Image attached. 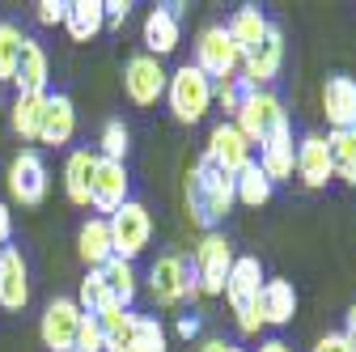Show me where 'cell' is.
Wrapping results in <instances>:
<instances>
[{
    "instance_id": "obj_1",
    "label": "cell",
    "mask_w": 356,
    "mask_h": 352,
    "mask_svg": "<svg viewBox=\"0 0 356 352\" xmlns=\"http://www.w3.org/2000/svg\"><path fill=\"white\" fill-rule=\"evenodd\" d=\"M234 204H238L234 179H229V174H220V170H212V166L200 157V161L187 170V212H191V221L212 234V225L225 221Z\"/></svg>"
},
{
    "instance_id": "obj_2",
    "label": "cell",
    "mask_w": 356,
    "mask_h": 352,
    "mask_svg": "<svg viewBox=\"0 0 356 352\" xmlns=\"http://www.w3.org/2000/svg\"><path fill=\"white\" fill-rule=\"evenodd\" d=\"M234 127L242 131L250 145H267L272 136L293 131V127H289V111H284V102H280L272 90H250L246 102H242L238 115H234Z\"/></svg>"
},
{
    "instance_id": "obj_3",
    "label": "cell",
    "mask_w": 356,
    "mask_h": 352,
    "mask_svg": "<svg viewBox=\"0 0 356 352\" xmlns=\"http://www.w3.org/2000/svg\"><path fill=\"white\" fill-rule=\"evenodd\" d=\"M259 289H263V268H259V259L254 255H238L234 259V268L225 276V301H229V310L238 314V331L242 335H259V310H254V301H259Z\"/></svg>"
},
{
    "instance_id": "obj_4",
    "label": "cell",
    "mask_w": 356,
    "mask_h": 352,
    "mask_svg": "<svg viewBox=\"0 0 356 352\" xmlns=\"http://www.w3.org/2000/svg\"><path fill=\"white\" fill-rule=\"evenodd\" d=\"M165 102H170V111H174L178 123H200L212 111V81L195 64L174 68L170 81H165Z\"/></svg>"
},
{
    "instance_id": "obj_5",
    "label": "cell",
    "mask_w": 356,
    "mask_h": 352,
    "mask_svg": "<svg viewBox=\"0 0 356 352\" xmlns=\"http://www.w3.org/2000/svg\"><path fill=\"white\" fill-rule=\"evenodd\" d=\"M106 230H111L115 259H127L131 263V259L149 246V238H153V216H149V208L140 200H127L115 216H106Z\"/></svg>"
},
{
    "instance_id": "obj_6",
    "label": "cell",
    "mask_w": 356,
    "mask_h": 352,
    "mask_svg": "<svg viewBox=\"0 0 356 352\" xmlns=\"http://www.w3.org/2000/svg\"><path fill=\"white\" fill-rule=\"evenodd\" d=\"M234 246H229V238L225 234H204L200 238V246H195V259H191V272H195V280H200V293H208V297H220L225 293V276H229V268H234Z\"/></svg>"
},
{
    "instance_id": "obj_7",
    "label": "cell",
    "mask_w": 356,
    "mask_h": 352,
    "mask_svg": "<svg viewBox=\"0 0 356 352\" xmlns=\"http://www.w3.org/2000/svg\"><path fill=\"white\" fill-rule=\"evenodd\" d=\"M195 68L208 81H225L242 68V51L234 47V38L225 26H204L195 34Z\"/></svg>"
},
{
    "instance_id": "obj_8",
    "label": "cell",
    "mask_w": 356,
    "mask_h": 352,
    "mask_svg": "<svg viewBox=\"0 0 356 352\" xmlns=\"http://www.w3.org/2000/svg\"><path fill=\"white\" fill-rule=\"evenodd\" d=\"M149 293L157 305H178V301H187V297H200V280L191 272V263L187 259H178V255H161L153 263V272H149Z\"/></svg>"
},
{
    "instance_id": "obj_9",
    "label": "cell",
    "mask_w": 356,
    "mask_h": 352,
    "mask_svg": "<svg viewBox=\"0 0 356 352\" xmlns=\"http://www.w3.org/2000/svg\"><path fill=\"white\" fill-rule=\"evenodd\" d=\"M250 141L242 136V131L234 127V119H225V123H216L212 131H208V149H204V161L212 166V170H220V174H242L254 157H250Z\"/></svg>"
},
{
    "instance_id": "obj_10",
    "label": "cell",
    "mask_w": 356,
    "mask_h": 352,
    "mask_svg": "<svg viewBox=\"0 0 356 352\" xmlns=\"http://www.w3.org/2000/svg\"><path fill=\"white\" fill-rule=\"evenodd\" d=\"M165 81H170V72L153 56H131L123 64V94L131 106H153L157 98H165Z\"/></svg>"
},
{
    "instance_id": "obj_11",
    "label": "cell",
    "mask_w": 356,
    "mask_h": 352,
    "mask_svg": "<svg viewBox=\"0 0 356 352\" xmlns=\"http://www.w3.org/2000/svg\"><path fill=\"white\" fill-rule=\"evenodd\" d=\"M47 187H51V179H47V166H42V157L34 153V149H22L17 157H13V166H9V195L17 200V204H42L47 200Z\"/></svg>"
},
{
    "instance_id": "obj_12",
    "label": "cell",
    "mask_w": 356,
    "mask_h": 352,
    "mask_svg": "<svg viewBox=\"0 0 356 352\" xmlns=\"http://www.w3.org/2000/svg\"><path fill=\"white\" fill-rule=\"evenodd\" d=\"M76 327H81V305H76L72 297H56V301H47V310H42V323H38L42 348H51V352H72V344H76Z\"/></svg>"
},
{
    "instance_id": "obj_13",
    "label": "cell",
    "mask_w": 356,
    "mask_h": 352,
    "mask_svg": "<svg viewBox=\"0 0 356 352\" xmlns=\"http://www.w3.org/2000/svg\"><path fill=\"white\" fill-rule=\"evenodd\" d=\"M127 200L131 195H127V170H123V161L98 157L94 161V179H89V204H94L98 212H106V216H115Z\"/></svg>"
},
{
    "instance_id": "obj_14",
    "label": "cell",
    "mask_w": 356,
    "mask_h": 352,
    "mask_svg": "<svg viewBox=\"0 0 356 352\" xmlns=\"http://www.w3.org/2000/svg\"><path fill=\"white\" fill-rule=\"evenodd\" d=\"M297 179L309 187V191H318L327 187L335 174H331V153H327V136H318V131H305V136L297 141Z\"/></svg>"
},
{
    "instance_id": "obj_15",
    "label": "cell",
    "mask_w": 356,
    "mask_h": 352,
    "mask_svg": "<svg viewBox=\"0 0 356 352\" xmlns=\"http://www.w3.org/2000/svg\"><path fill=\"white\" fill-rule=\"evenodd\" d=\"M254 310H259V323L263 327H289L293 314H297V289H293V280H280V276L263 280Z\"/></svg>"
},
{
    "instance_id": "obj_16",
    "label": "cell",
    "mask_w": 356,
    "mask_h": 352,
    "mask_svg": "<svg viewBox=\"0 0 356 352\" xmlns=\"http://www.w3.org/2000/svg\"><path fill=\"white\" fill-rule=\"evenodd\" d=\"M76 136V106L68 94H47V106H42V123H38V145H68Z\"/></svg>"
},
{
    "instance_id": "obj_17",
    "label": "cell",
    "mask_w": 356,
    "mask_h": 352,
    "mask_svg": "<svg viewBox=\"0 0 356 352\" xmlns=\"http://www.w3.org/2000/svg\"><path fill=\"white\" fill-rule=\"evenodd\" d=\"M280 64H284V34H280V26H272V30H267V38L242 60V68H246L242 77L259 90V85H267V81L280 77Z\"/></svg>"
},
{
    "instance_id": "obj_18",
    "label": "cell",
    "mask_w": 356,
    "mask_h": 352,
    "mask_svg": "<svg viewBox=\"0 0 356 352\" xmlns=\"http://www.w3.org/2000/svg\"><path fill=\"white\" fill-rule=\"evenodd\" d=\"M323 115H327L331 131L356 127V81L352 77H327V85H323Z\"/></svg>"
},
{
    "instance_id": "obj_19",
    "label": "cell",
    "mask_w": 356,
    "mask_h": 352,
    "mask_svg": "<svg viewBox=\"0 0 356 352\" xmlns=\"http://www.w3.org/2000/svg\"><path fill=\"white\" fill-rule=\"evenodd\" d=\"M30 301V276H26V259L17 246L0 250V305L5 310H22Z\"/></svg>"
},
{
    "instance_id": "obj_20",
    "label": "cell",
    "mask_w": 356,
    "mask_h": 352,
    "mask_svg": "<svg viewBox=\"0 0 356 352\" xmlns=\"http://www.w3.org/2000/svg\"><path fill=\"white\" fill-rule=\"evenodd\" d=\"M263 170V179L267 183H289L293 179V170H297V145H293V131H284V136H272L267 145H259V161Z\"/></svg>"
},
{
    "instance_id": "obj_21",
    "label": "cell",
    "mask_w": 356,
    "mask_h": 352,
    "mask_svg": "<svg viewBox=\"0 0 356 352\" xmlns=\"http://www.w3.org/2000/svg\"><path fill=\"white\" fill-rule=\"evenodd\" d=\"M47 81H51V68H47V51L38 47L34 38L22 42V60H17V72H13V85L17 94H47Z\"/></svg>"
},
{
    "instance_id": "obj_22",
    "label": "cell",
    "mask_w": 356,
    "mask_h": 352,
    "mask_svg": "<svg viewBox=\"0 0 356 352\" xmlns=\"http://www.w3.org/2000/svg\"><path fill=\"white\" fill-rule=\"evenodd\" d=\"M76 255L89 263V268H106L115 259L111 250V230H106V216H89V221L76 230Z\"/></svg>"
},
{
    "instance_id": "obj_23",
    "label": "cell",
    "mask_w": 356,
    "mask_h": 352,
    "mask_svg": "<svg viewBox=\"0 0 356 352\" xmlns=\"http://www.w3.org/2000/svg\"><path fill=\"white\" fill-rule=\"evenodd\" d=\"M225 30H229L234 47H238V51H242V60H246V56H250V51L259 47V42L267 38V30H272V22L263 17V9H254V5H242V9H238V13L229 17V26H225Z\"/></svg>"
},
{
    "instance_id": "obj_24",
    "label": "cell",
    "mask_w": 356,
    "mask_h": 352,
    "mask_svg": "<svg viewBox=\"0 0 356 352\" xmlns=\"http://www.w3.org/2000/svg\"><path fill=\"white\" fill-rule=\"evenodd\" d=\"M145 47H149L145 56H153V60H161L178 47V9H153L145 17Z\"/></svg>"
},
{
    "instance_id": "obj_25",
    "label": "cell",
    "mask_w": 356,
    "mask_h": 352,
    "mask_svg": "<svg viewBox=\"0 0 356 352\" xmlns=\"http://www.w3.org/2000/svg\"><path fill=\"white\" fill-rule=\"evenodd\" d=\"M106 26V13H102V0H68V17H64V30L72 42H89L98 38Z\"/></svg>"
},
{
    "instance_id": "obj_26",
    "label": "cell",
    "mask_w": 356,
    "mask_h": 352,
    "mask_svg": "<svg viewBox=\"0 0 356 352\" xmlns=\"http://www.w3.org/2000/svg\"><path fill=\"white\" fill-rule=\"evenodd\" d=\"M94 319H98V331H102V352H127L131 331H136V314L111 301L106 310H102V314H94Z\"/></svg>"
},
{
    "instance_id": "obj_27",
    "label": "cell",
    "mask_w": 356,
    "mask_h": 352,
    "mask_svg": "<svg viewBox=\"0 0 356 352\" xmlns=\"http://www.w3.org/2000/svg\"><path fill=\"white\" fill-rule=\"evenodd\" d=\"M94 161H98V153H89V149H76V153H68V161H64V195L72 200V204H89V179H94Z\"/></svg>"
},
{
    "instance_id": "obj_28",
    "label": "cell",
    "mask_w": 356,
    "mask_h": 352,
    "mask_svg": "<svg viewBox=\"0 0 356 352\" xmlns=\"http://www.w3.org/2000/svg\"><path fill=\"white\" fill-rule=\"evenodd\" d=\"M98 272H102V285H106L111 301H115V305H123V310H131V301H136V293H140L136 268H131L127 259H111L106 268H98Z\"/></svg>"
},
{
    "instance_id": "obj_29",
    "label": "cell",
    "mask_w": 356,
    "mask_h": 352,
    "mask_svg": "<svg viewBox=\"0 0 356 352\" xmlns=\"http://www.w3.org/2000/svg\"><path fill=\"white\" fill-rule=\"evenodd\" d=\"M327 153H331V174L339 183L356 187V131H331L327 136Z\"/></svg>"
},
{
    "instance_id": "obj_30",
    "label": "cell",
    "mask_w": 356,
    "mask_h": 352,
    "mask_svg": "<svg viewBox=\"0 0 356 352\" xmlns=\"http://www.w3.org/2000/svg\"><path fill=\"white\" fill-rule=\"evenodd\" d=\"M42 106H47V94H17L13 98V131L22 141H38V123H42Z\"/></svg>"
},
{
    "instance_id": "obj_31",
    "label": "cell",
    "mask_w": 356,
    "mask_h": 352,
    "mask_svg": "<svg viewBox=\"0 0 356 352\" xmlns=\"http://www.w3.org/2000/svg\"><path fill=\"white\" fill-rule=\"evenodd\" d=\"M272 191H276V187L263 179V170H259L254 161H250L242 174H234V195H238V204H246V208H263L267 200H272Z\"/></svg>"
},
{
    "instance_id": "obj_32",
    "label": "cell",
    "mask_w": 356,
    "mask_h": 352,
    "mask_svg": "<svg viewBox=\"0 0 356 352\" xmlns=\"http://www.w3.org/2000/svg\"><path fill=\"white\" fill-rule=\"evenodd\" d=\"M76 305H81V314H102L106 305H111V293H106V285H102V272L98 268H89V276L81 280V289H76V297H72Z\"/></svg>"
},
{
    "instance_id": "obj_33",
    "label": "cell",
    "mask_w": 356,
    "mask_h": 352,
    "mask_svg": "<svg viewBox=\"0 0 356 352\" xmlns=\"http://www.w3.org/2000/svg\"><path fill=\"white\" fill-rule=\"evenodd\" d=\"M22 42H26V34L13 22H0V81H13L17 60H22Z\"/></svg>"
},
{
    "instance_id": "obj_34",
    "label": "cell",
    "mask_w": 356,
    "mask_h": 352,
    "mask_svg": "<svg viewBox=\"0 0 356 352\" xmlns=\"http://www.w3.org/2000/svg\"><path fill=\"white\" fill-rule=\"evenodd\" d=\"M250 90H254V85L234 72V77H225V81H212V102H220V111H225V115H238V106L246 102Z\"/></svg>"
},
{
    "instance_id": "obj_35",
    "label": "cell",
    "mask_w": 356,
    "mask_h": 352,
    "mask_svg": "<svg viewBox=\"0 0 356 352\" xmlns=\"http://www.w3.org/2000/svg\"><path fill=\"white\" fill-rule=\"evenodd\" d=\"M127 352H165V327H161L157 319L136 314V331H131Z\"/></svg>"
},
{
    "instance_id": "obj_36",
    "label": "cell",
    "mask_w": 356,
    "mask_h": 352,
    "mask_svg": "<svg viewBox=\"0 0 356 352\" xmlns=\"http://www.w3.org/2000/svg\"><path fill=\"white\" fill-rule=\"evenodd\" d=\"M98 145H102L98 157H106V161H123V157H127V145H131V131L123 127V119H106Z\"/></svg>"
},
{
    "instance_id": "obj_37",
    "label": "cell",
    "mask_w": 356,
    "mask_h": 352,
    "mask_svg": "<svg viewBox=\"0 0 356 352\" xmlns=\"http://www.w3.org/2000/svg\"><path fill=\"white\" fill-rule=\"evenodd\" d=\"M72 352H102V331H98V319H94V314H81Z\"/></svg>"
},
{
    "instance_id": "obj_38",
    "label": "cell",
    "mask_w": 356,
    "mask_h": 352,
    "mask_svg": "<svg viewBox=\"0 0 356 352\" xmlns=\"http://www.w3.org/2000/svg\"><path fill=\"white\" fill-rule=\"evenodd\" d=\"M34 17H38L42 26H64V17H68V0H38V5H34Z\"/></svg>"
},
{
    "instance_id": "obj_39",
    "label": "cell",
    "mask_w": 356,
    "mask_h": 352,
    "mask_svg": "<svg viewBox=\"0 0 356 352\" xmlns=\"http://www.w3.org/2000/svg\"><path fill=\"white\" fill-rule=\"evenodd\" d=\"M309 352H352V348H348V339H343L339 331H327L314 348H309Z\"/></svg>"
},
{
    "instance_id": "obj_40",
    "label": "cell",
    "mask_w": 356,
    "mask_h": 352,
    "mask_svg": "<svg viewBox=\"0 0 356 352\" xmlns=\"http://www.w3.org/2000/svg\"><path fill=\"white\" fill-rule=\"evenodd\" d=\"M102 13H106V22H123L131 13V5L127 0H102Z\"/></svg>"
},
{
    "instance_id": "obj_41",
    "label": "cell",
    "mask_w": 356,
    "mask_h": 352,
    "mask_svg": "<svg viewBox=\"0 0 356 352\" xmlns=\"http://www.w3.org/2000/svg\"><path fill=\"white\" fill-rule=\"evenodd\" d=\"M9 238H13V212L9 204H0V246H9Z\"/></svg>"
},
{
    "instance_id": "obj_42",
    "label": "cell",
    "mask_w": 356,
    "mask_h": 352,
    "mask_svg": "<svg viewBox=\"0 0 356 352\" xmlns=\"http://www.w3.org/2000/svg\"><path fill=\"white\" fill-rule=\"evenodd\" d=\"M343 339H348V348L356 352V305H352V310H348V323H343V331H339Z\"/></svg>"
},
{
    "instance_id": "obj_43",
    "label": "cell",
    "mask_w": 356,
    "mask_h": 352,
    "mask_svg": "<svg viewBox=\"0 0 356 352\" xmlns=\"http://www.w3.org/2000/svg\"><path fill=\"white\" fill-rule=\"evenodd\" d=\"M259 352H293V348H289L284 339H263V344H259Z\"/></svg>"
},
{
    "instance_id": "obj_44",
    "label": "cell",
    "mask_w": 356,
    "mask_h": 352,
    "mask_svg": "<svg viewBox=\"0 0 356 352\" xmlns=\"http://www.w3.org/2000/svg\"><path fill=\"white\" fill-rule=\"evenodd\" d=\"M195 331H200V323H195V319H183V323H178V335H187V339H191Z\"/></svg>"
},
{
    "instance_id": "obj_45",
    "label": "cell",
    "mask_w": 356,
    "mask_h": 352,
    "mask_svg": "<svg viewBox=\"0 0 356 352\" xmlns=\"http://www.w3.org/2000/svg\"><path fill=\"white\" fill-rule=\"evenodd\" d=\"M200 352H225V339H204Z\"/></svg>"
},
{
    "instance_id": "obj_46",
    "label": "cell",
    "mask_w": 356,
    "mask_h": 352,
    "mask_svg": "<svg viewBox=\"0 0 356 352\" xmlns=\"http://www.w3.org/2000/svg\"><path fill=\"white\" fill-rule=\"evenodd\" d=\"M225 352H246V348H238V344H225Z\"/></svg>"
},
{
    "instance_id": "obj_47",
    "label": "cell",
    "mask_w": 356,
    "mask_h": 352,
    "mask_svg": "<svg viewBox=\"0 0 356 352\" xmlns=\"http://www.w3.org/2000/svg\"><path fill=\"white\" fill-rule=\"evenodd\" d=\"M0 250H5V246H0Z\"/></svg>"
},
{
    "instance_id": "obj_48",
    "label": "cell",
    "mask_w": 356,
    "mask_h": 352,
    "mask_svg": "<svg viewBox=\"0 0 356 352\" xmlns=\"http://www.w3.org/2000/svg\"><path fill=\"white\" fill-rule=\"evenodd\" d=\"M352 131H356V127H352Z\"/></svg>"
}]
</instances>
